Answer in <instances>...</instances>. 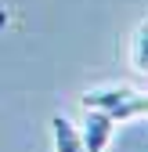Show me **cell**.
Segmentation results:
<instances>
[{"label": "cell", "mask_w": 148, "mask_h": 152, "mask_svg": "<svg viewBox=\"0 0 148 152\" xmlns=\"http://www.w3.org/2000/svg\"><path fill=\"white\" fill-rule=\"evenodd\" d=\"M130 62H134V69H137L141 76H148V22H141V26H137V33H134Z\"/></svg>", "instance_id": "277c9868"}, {"label": "cell", "mask_w": 148, "mask_h": 152, "mask_svg": "<svg viewBox=\"0 0 148 152\" xmlns=\"http://www.w3.org/2000/svg\"><path fill=\"white\" fill-rule=\"evenodd\" d=\"M83 112H87L83 130H80V138H83V152H105L108 141H112L116 120L108 116V112H101V109H83Z\"/></svg>", "instance_id": "7a4b0ae2"}, {"label": "cell", "mask_w": 148, "mask_h": 152, "mask_svg": "<svg viewBox=\"0 0 148 152\" xmlns=\"http://www.w3.org/2000/svg\"><path fill=\"white\" fill-rule=\"evenodd\" d=\"M51 134H54V152H83V138L65 116L51 120Z\"/></svg>", "instance_id": "3957f363"}, {"label": "cell", "mask_w": 148, "mask_h": 152, "mask_svg": "<svg viewBox=\"0 0 148 152\" xmlns=\"http://www.w3.org/2000/svg\"><path fill=\"white\" fill-rule=\"evenodd\" d=\"M80 102H83V109L108 112L116 123L119 120L148 116V91H134V87H94V91H87Z\"/></svg>", "instance_id": "6da1fadb"}]
</instances>
